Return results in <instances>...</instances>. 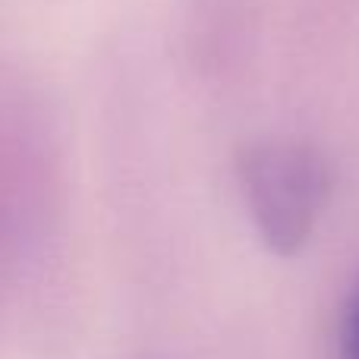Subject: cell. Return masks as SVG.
<instances>
[{
    "instance_id": "6da1fadb",
    "label": "cell",
    "mask_w": 359,
    "mask_h": 359,
    "mask_svg": "<svg viewBox=\"0 0 359 359\" xmlns=\"http://www.w3.org/2000/svg\"><path fill=\"white\" fill-rule=\"evenodd\" d=\"M243 186L255 227L274 252L309 240L331 192V170L312 145L268 142L243 155Z\"/></svg>"
},
{
    "instance_id": "7a4b0ae2",
    "label": "cell",
    "mask_w": 359,
    "mask_h": 359,
    "mask_svg": "<svg viewBox=\"0 0 359 359\" xmlns=\"http://www.w3.org/2000/svg\"><path fill=\"white\" fill-rule=\"evenodd\" d=\"M344 359H359V287L353 290L344 322Z\"/></svg>"
}]
</instances>
